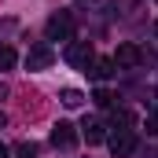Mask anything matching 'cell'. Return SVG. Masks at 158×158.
<instances>
[{"label":"cell","mask_w":158,"mask_h":158,"mask_svg":"<svg viewBox=\"0 0 158 158\" xmlns=\"http://www.w3.org/2000/svg\"><path fill=\"white\" fill-rule=\"evenodd\" d=\"M140 59H143V52L136 44H118V52H114V66H125V70L140 66Z\"/></svg>","instance_id":"obj_5"},{"label":"cell","mask_w":158,"mask_h":158,"mask_svg":"<svg viewBox=\"0 0 158 158\" xmlns=\"http://www.w3.org/2000/svg\"><path fill=\"white\" fill-rule=\"evenodd\" d=\"M81 129H85L81 136L88 140V147H92V143H103V136H107V132H103V121H96V118H88L85 125H81Z\"/></svg>","instance_id":"obj_8"},{"label":"cell","mask_w":158,"mask_h":158,"mask_svg":"<svg viewBox=\"0 0 158 158\" xmlns=\"http://www.w3.org/2000/svg\"><path fill=\"white\" fill-rule=\"evenodd\" d=\"M44 37L48 40H74V15L70 11H55L44 22Z\"/></svg>","instance_id":"obj_1"},{"label":"cell","mask_w":158,"mask_h":158,"mask_svg":"<svg viewBox=\"0 0 158 158\" xmlns=\"http://www.w3.org/2000/svg\"><path fill=\"white\" fill-rule=\"evenodd\" d=\"M136 151V132H114L110 136V155L114 158H129Z\"/></svg>","instance_id":"obj_4"},{"label":"cell","mask_w":158,"mask_h":158,"mask_svg":"<svg viewBox=\"0 0 158 158\" xmlns=\"http://www.w3.org/2000/svg\"><path fill=\"white\" fill-rule=\"evenodd\" d=\"M96 59V48H92V40H70V48H66V63L70 66H77V70H88V63Z\"/></svg>","instance_id":"obj_2"},{"label":"cell","mask_w":158,"mask_h":158,"mask_svg":"<svg viewBox=\"0 0 158 158\" xmlns=\"http://www.w3.org/2000/svg\"><path fill=\"white\" fill-rule=\"evenodd\" d=\"M59 103L74 110V107H81V103H85V96H81L77 88H63V92H59Z\"/></svg>","instance_id":"obj_9"},{"label":"cell","mask_w":158,"mask_h":158,"mask_svg":"<svg viewBox=\"0 0 158 158\" xmlns=\"http://www.w3.org/2000/svg\"><path fill=\"white\" fill-rule=\"evenodd\" d=\"M19 155H22V158H33V155H37V147H33V143H19Z\"/></svg>","instance_id":"obj_13"},{"label":"cell","mask_w":158,"mask_h":158,"mask_svg":"<svg viewBox=\"0 0 158 158\" xmlns=\"http://www.w3.org/2000/svg\"><path fill=\"white\" fill-rule=\"evenodd\" d=\"M52 63H55L52 44H33V48L26 52V66H30V70H48Z\"/></svg>","instance_id":"obj_3"},{"label":"cell","mask_w":158,"mask_h":158,"mask_svg":"<svg viewBox=\"0 0 158 158\" xmlns=\"http://www.w3.org/2000/svg\"><path fill=\"white\" fill-rule=\"evenodd\" d=\"M4 96H7V85H4V81H0V99H4Z\"/></svg>","instance_id":"obj_16"},{"label":"cell","mask_w":158,"mask_h":158,"mask_svg":"<svg viewBox=\"0 0 158 158\" xmlns=\"http://www.w3.org/2000/svg\"><path fill=\"white\" fill-rule=\"evenodd\" d=\"M52 143H55V147H63V151H70V147L77 143V132H74V125H70V121H59V125L52 129Z\"/></svg>","instance_id":"obj_6"},{"label":"cell","mask_w":158,"mask_h":158,"mask_svg":"<svg viewBox=\"0 0 158 158\" xmlns=\"http://www.w3.org/2000/svg\"><path fill=\"white\" fill-rule=\"evenodd\" d=\"M15 63H19V55H15V48H7V44H4V48H0V70H11Z\"/></svg>","instance_id":"obj_10"},{"label":"cell","mask_w":158,"mask_h":158,"mask_svg":"<svg viewBox=\"0 0 158 158\" xmlns=\"http://www.w3.org/2000/svg\"><path fill=\"white\" fill-rule=\"evenodd\" d=\"M0 158H11V147L7 143H0Z\"/></svg>","instance_id":"obj_15"},{"label":"cell","mask_w":158,"mask_h":158,"mask_svg":"<svg viewBox=\"0 0 158 158\" xmlns=\"http://www.w3.org/2000/svg\"><path fill=\"white\" fill-rule=\"evenodd\" d=\"M155 37H158V22H155Z\"/></svg>","instance_id":"obj_18"},{"label":"cell","mask_w":158,"mask_h":158,"mask_svg":"<svg viewBox=\"0 0 158 158\" xmlns=\"http://www.w3.org/2000/svg\"><path fill=\"white\" fill-rule=\"evenodd\" d=\"M85 74H92L96 81H107V77H114V59H92Z\"/></svg>","instance_id":"obj_7"},{"label":"cell","mask_w":158,"mask_h":158,"mask_svg":"<svg viewBox=\"0 0 158 158\" xmlns=\"http://www.w3.org/2000/svg\"><path fill=\"white\" fill-rule=\"evenodd\" d=\"M4 125H7V118H4V110H0V129H4Z\"/></svg>","instance_id":"obj_17"},{"label":"cell","mask_w":158,"mask_h":158,"mask_svg":"<svg viewBox=\"0 0 158 158\" xmlns=\"http://www.w3.org/2000/svg\"><path fill=\"white\" fill-rule=\"evenodd\" d=\"M92 103H96V107H110V103H114V92H110V88H96Z\"/></svg>","instance_id":"obj_11"},{"label":"cell","mask_w":158,"mask_h":158,"mask_svg":"<svg viewBox=\"0 0 158 158\" xmlns=\"http://www.w3.org/2000/svg\"><path fill=\"white\" fill-rule=\"evenodd\" d=\"M81 7H88V4H92V7H103V11H110V7H114V0H77Z\"/></svg>","instance_id":"obj_12"},{"label":"cell","mask_w":158,"mask_h":158,"mask_svg":"<svg viewBox=\"0 0 158 158\" xmlns=\"http://www.w3.org/2000/svg\"><path fill=\"white\" fill-rule=\"evenodd\" d=\"M147 132H151V136H158V114H151V118H147Z\"/></svg>","instance_id":"obj_14"}]
</instances>
